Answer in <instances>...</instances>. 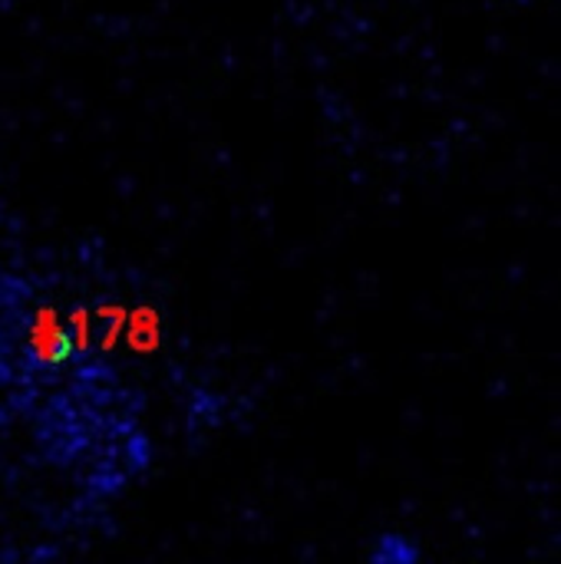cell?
Here are the masks:
<instances>
[{
    "mask_svg": "<svg viewBox=\"0 0 561 564\" xmlns=\"http://www.w3.org/2000/svg\"><path fill=\"white\" fill-rule=\"evenodd\" d=\"M126 307L122 304H103L99 311H96V317H99V324H103V337H99V347L103 350H112L116 344H119V337H122V330H126Z\"/></svg>",
    "mask_w": 561,
    "mask_h": 564,
    "instance_id": "3",
    "label": "cell"
},
{
    "mask_svg": "<svg viewBox=\"0 0 561 564\" xmlns=\"http://www.w3.org/2000/svg\"><path fill=\"white\" fill-rule=\"evenodd\" d=\"M66 334H69V347L76 354L89 350V344H93V314L86 307H76L69 314V321H66Z\"/></svg>",
    "mask_w": 561,
    "mask_h": 564,
    "instance_id": "4",
    "label": "cell"
},
{
    "mask_svg": "<svg viewBox=\"0 0 561 564\" xmlns=\"http://www.w3.org/2000/svg\"><path fill=\"white\" fill-rule=\"evenodd\" d=\"M126 344L136 350V354H155L159 344H162V321L155 314V307H132L126 314V330H122Z\"/></svg>",
    "mask_w": 561,
    "mask_h": 564,
    "instance_id": "2",
    "label": "cell"
},
{
    "mask_svg": "<svg viewBox=\"0 0 561 564\" xmlns=\"http://www.w3.org/2000/svg\"><path fill=\"white\" fill-rule=\"evenodd\" d=\"M30 350L40 364H60L73 354L66 324L60 321L56 307H40L30 324Z\"/></svg>",
    "mask_w": 561,
    "mask_h": 564,
    "instance_id": "1",
    "label": "cell"
}]
</instances>
